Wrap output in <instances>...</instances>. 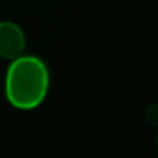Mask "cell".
<instances>
[{"mask_svg":"<svg viewBox=\"0 0 158 158\" xmlns=\"http://www.w3.org/2000/svg\"><path fill=\"white\" fill-rule=\"evenodd\" d=\"M49 69L35 55H20L11 60L5 77L8 103L20 110H32L42 105L49 91Z\"/></svg>","mask_w":158,"mask_h":158,"instance_id":"6da1fadb","label":"cell"},{"mask_svg":"<svg viewBox=\"0 0 158 158\" xmlns=\"http://www.w3.org/2000/svg\"><path fill=\"white\" fill-rule=\"evenodd\" d=\"M26 46V37L20 25L11 20L0 22V57L14 60L20 57Z\"/></svg>","mask_w":158,"mask_h":158,"instance_id":"7a4b0ae2","label":"cell"},{"mask_svg":"<svg viewBox=\"0 0 158 158\" xmlns=\"http://www.w3.org/2000/svg\"><path fill=\"white\" fill-rule=\"evenodd\" d=\"M144 120L151 126H154V127L158 129V102L157 103H152V105H149L146 107V110H144Z\"/></svg>","mask_w":158,"mask_h":158,"instance_id":"3957f363","label":"cell"},{"mask_svg":"<svg viewBox=\"0 0 158 158\" xmlns=\"http://www.w3.org/2000/svg\"><path fill=\"white\" fill-rule=\"evenodd\" d=\"M155 151L158 154V129H157V134H155Z\"/></svg>","mask_w":158,"mask_h":158,"instance_id":"277c9868","label":"cell"}]
</instances>
